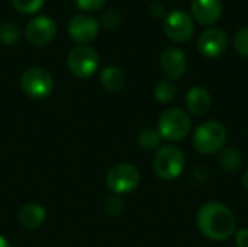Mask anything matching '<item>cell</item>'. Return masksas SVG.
<instances>
[{"label": "cell", "instance_id": "16", "mask_svg": "<svg viewBox=\"0 0 248 247\" xmlns=\"http://www.w3.org/2000/svg\"><path fill=\"white\" fill-rule=\"evenodd\" d=\"M100 84L108 92H119L126 84V76L119 67L109 66L100 73Z\"/></svg>", "mask_w": 248, "mask_h": 247}, {"label": "cell", "instance_id": "15", "mask_svg": "<svg viewBox=\"0 0 248 247\" xmlns=\"http://www.w3.org/2000/svg\"><path fill=\"white\" fill-rule=\"evenodd\" d=\"M19 223L29 229V230H33V229H38L44 224L45 218H46V211L42 205H38V204H28L25 207L20 208L19 211Z\"/></svg>", "mask_w": 248, "mask_h": 247}, {"label": "cell", "instance_id": "18", "mask_svg": "<svg viewBox=\"0 0 248 247\" xmlns=\"http://www.w3.org/2000/svg\"><path fill=\"white\" fill-rule=\"evenodd\" d=\"M161 135L158 132V130L155 128H144L140 134H138V146L145 150V151H153L157 150L160 143H161Z\"/></svg>", "mask_w": 248, "mask_h": 247}, {"label": "cell", "instance_id": "24", "mask_svg": "<svg viewBox=\"0 0 248 247\" xmlns=\"http://www.w3.org/2000/svg\"><path fill=\"white\" fill-rule=\"evenodd\" d=\"M124 207H125V204H124V201H122L118 195L108 198L106 202H105V211H106L109 215H112V217L119 215V214L124 211Z\"/></svg>", "mask_w": 248, "mask_h": 247}, {"label": "cell", "instance_id": "12", "mask_svg": "<svg viewBox=\"0 0 248 247\" xmlns=\"http://www.w3.org/2000/svg\"><path fill=\"white\" fill-rule=\"evenodd\" d=\"M160 67L169 80H177L187 71V57L180 48H167L160 57Z\"/></svg>", "mask_w": 248, "mask_h": 247}, {"label": "cell", "instance_id": "2", "mask_svg": "<svg viewBox=\"0 0 248 247\" xmlns=\"http://www.w3.org/2000/svg\"><path fill=\"white\" fill-rule=\"evenodd\" d=\"M227 140V128L218 121H205L195 130L192 137L195 150L205 156L219 153L222 148H225Z\"/></svg>", "mask_w": 248, "mask_h": 247}, {"label": "cell", "instance_id": "29", "mask_svg": "<svg viewBox=\"0 0 248 247\" xmlns=\"http://www.w3.org/2000/svg\"><path fill=\"white\" fill-rule=\"evenodd\" d=\"M0 247H12V246H10V243H9L3 236H0Z\"/></svg>", "mask_w": 248, "mask_h": 247}, {"label": "cell", "instance_id": "26", "mask_svg": "<svg viewBox=\"0 0 248 247\" xmlns=\"http://www.w3.org/2000/svg\"><path fill=\"white\" fill-rule=\"evenodd\" d=\"M150 13H151V16L155 17V19L164 17V15H166V7H164V4H163L161 1H153V3L150 4Z\"/></svg>", "mask_w": 248, "mask_h": 247}, {"label": "cell", "instance_id": "7", "mask_svg": "<svg viewBox=\"0 0 248 247\" xmlns=\"http://www.w3.org/2000/svg\"><path fill=\"white\" fill-rule=\"evenodd\" d=\"M67 67L76 77L87 79L99 68V55L92 47L77 45L67 55Z\"/></svg>", "mask_w": 248, "mask_h": 247}, {"label": "cell", "instance_id": "9", "mask_svg": "<svg viewBox=\"0 0 248 247\" xmlns=\"http://www.w3.org/2000/svg\"><path fill=\"white\" fill-rule=\"evenodd\" d=\"M57 35V23L49 16H35L25 26V38L32 45H46Z\"/></svg>", "mask_w": 248, "mask_h": 247}, {"label": "cell", "instance_id": "11", "mask_svg": "<svg viewBox=\"0 0 248 247\" xmlns=\"http://www.w3.org/2000/svg\"><path fill=\"white\" fill-rule=\"evenodd\" d=\"M97 33H99V22L96 17L87 13L76 15L68 22V35L80 45L92 42L97 36Z\"/></svg>", "mask_w": 248, "mask_h": 247}, {"label": "cell", "instance_id": "28", "mask_svg": "<svg viewBox=\"0 0 248 247\" xmlns=\"http://www.w3.org/2000/svg\"><path fill=\"white\" fill-rule=\"evenodd\" d=\"M243 186H244V189L248 192V167L247 170L244 172V175H243Z\"/></svg>", "mask_w": 248, "mask_h": 247}, {"label": "cell", "instance_id": "27", "mask_svg": "<svg viewBox=\"0 0 248 247\" xmlns=\"http://www.w3.org/2000/svg\"><path fill=\"white\" fill-rule=\"evenodd\" d=\"M235 246L248 247V229H241L235 233Z\"/></svg>", "mask_w": 248, "mask_h": 247}, {"label": "cell", "instance_id": "22", "mask_svg": "<svg viewBox=\"0 0 248 247\" xmlns=\"http://www.w3.org/2000/svg\"><path fill=\"white\" fill-rule=\"evenodd\" d=\"M234 48L241 57L248 58V26L240 29L235 33V36H234Z\"/></svg>", "mask_w": 248, "mask_h": 247}, {"label": "cell", "instance_id": "6", "mask_svg": "<svg viewBox=\"0 0 248 247\" xmlns=\"http://www.w3.org/2000/svg\"><path fill=\"white\" fill-rule=\"evenodd\" d=\"M20 87L25 95L33 99H44L54 89V79L45 68L31 67L20 76Z\"/></svg>", "mask_w": 248, "mask_h": 247}, {"label": "cell", "instance_id": "17", "mask_svg": "<svg viewBox=\"0 0 248 247\" xmlns=\"http://www.w3.org/2000/svg\"><path fill=\"white\" fill-rule=\"evenodd\" d=\"M218 163L224 172L234 173L241 169L243 166V156L238 150L232 147H225L218 154Z\"/></svg>", "mask_w": 248, "mask_h": 247}, {"label": "cell", "instance_id": "10", "mask_svg": "<svg viewBox=\"0 0 248 247\" xmlns=\"http://www.w3.org/2000/svg\"><path fill=\"white\" fill-rule=\"evenodd\" d=\"M228 48V35L221 28L203 31L198 39V51L206 58H218Z\"/></svg>", "mask_w": 248, "mask_h": 247}, {"label": "cell", "instance_id": "21", "mask_svg": "<svg viewBox=\"0 0 248 247\" xmlns=\"http://www.w3.org/2000/svg\"><path fill=\"white\" fill-rule=\"evenodd\" d=\"M100 23L108 29L118 28L122 23V13L118 9H108L102 13Z\"/></svg>", "mask_w": 248, "mask_h": 247}, {"label": "cell", "instance_id": "13", "mask_svg": "<svg viewBox=\"0 0 248 247\" xmlns=\"http://www.w3.org/2000/svg\"><path fill=\"white\" fill-rule=\"evenodd\" d=\"M190 10L193 19L205 26L217 23L222 16V4L219 0H193Z\"/></svg>", "mask_w": 248, "mask_h": 247}, {"label": "cell", "instance_id": "14", "mask_svg": "<svg viewBox=\"0 0 248 247\" xmlns=\"http://www.w3.org/2000/svg\"><path fill=\"white\" fill-rule=\"evenodd\" d=\"M185 105H186V111L189 115L199 118L209 112L212 106V96L205 87L195 86L187 90L186 98H185Z\"/></svg>", "mask_w": 248, "mask_h": 247}, {"label": "cell", "instance_id": "3", "mask_svg": "<svg viewBox=\"0 0 248 247\" xmlns=\"http://www.w3.org/2000/svg\"><path fill=\"white\" fill-rule=\"evenodd\" d=\"M157 130L163 140L173 143L182 141L192 130L190 115L182 108H169L160 115Z\"/></svg>", "mask_w": 248, "mask_h": 247}, {"label": "cell", "instance_id": "5", "mask_svg": "<svg viewBox=\"0 0 248 247\" xmlns=\"http://www.w3.org/2000/svg\"><path fill=\"white\" fill-rule=\"evenodd\" d=\"M140 182L141 173L131 163H118L112 166L106 173V186L116 195L135 191Z\"/></svg>", "mask_w": 248, "mask_h": 247}, {"label": "cell", "instance_id": "8", "mask_svg": "<svg viewBox=\"0 0 248 247\" xmlns=\"http://www.w3.org/2000/svg\"><path fill=\"white\" fill-rule=\"evenodd\" d=\"M164 33L173 42H186L195 32V23L192 16L183 10H173L164 17Z\"/></svg>", "mask_w": 248, "mask_h": 247}, {"label": "cell", "instance_id": "4", "mask_svg": "<svg viewBox=\"0 0 248 247\" xmlns=\"http://www.w3.org/2000/svg\"><path fill=\"white\" fill-rule=\"evenodd\" d=\"M153 169L163 181L177 179L185 169V154L176 146H163L153 159Z\"/></svg>", "mask_w": 248, "mask_h": 247}, {"label": "cell", "instance_id": "20", "mask_svg": "<svg viewBox=\"0 0 248 247\" xmlns=\"http://www.w3.org/2000/svg\"><path fill=\"white\" fill-rule=\"evenodd\" d=\"M22 36V29L15 22H3L0 25V41L6 45L16 44Z\"/></svg>", "mask_w": 248, "mask_h": 247}, {"label": "cell", "instance_id": "23", "mask_svg": "<svg viewBox=\"0 0 248 247\" xmlns=\"http://www.w3.org/2000/svg\"><path fill=\"white\" fill-rule=\"evenodd\" d=\"M45 0H12L13 7L22 13H35L42 7Z\"/></svg>", "mask_w": 248, "mask_h": 247}, {"label": "cell", "instance_id": "1", "mask_svg": "<svg viewBox=\"0 0 248 247\" xmlns=\"http://www.w3.org/2000/svg\"><path fill=\"white\" fill-rule=\"evenodd\" d=\"M201 233L214 240L224 242L237 233V220L232 211L219 202H208L202 205L196 215Z\"/></svg>", "mask_w": 248, "mask_h": 247}, {"label": "cell", "instance_id": "19", "mask_svg": "<svg viewBox=\"0 0 248 247\" xmlns=\"http://www.w3.org/2000/svg\"><path fill=\"white\" fill-rule=\"evenodd\" d=\"M176 93H177V89L173 84V82L169 79L160 80L154 86V98L160 103H170L176 98Z\"/></svg>", "mask_w": 248, "mask_h": 247}, {"label": "cell", "instance_id": "25", "mask_svg": "<svg viewBox=\"0 0 248 247\" xmlns=\"http://www.w3.org/2000/svg\"><path fill=\"white\" fill-rule=\"evenodd\" d=\"M76 3L83 10H97L106 3V0H76Z\"/></svg>", "mask_w": 248, "mask_h": 247}]
</instances>
